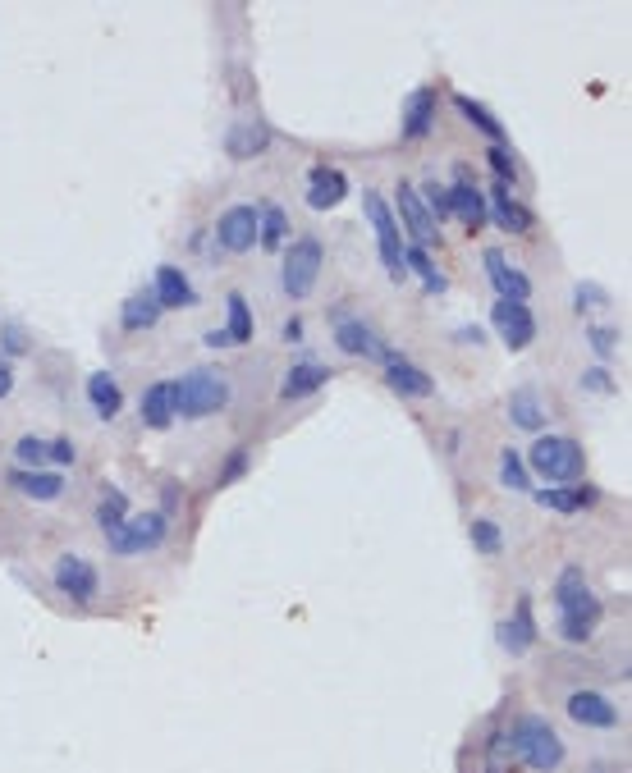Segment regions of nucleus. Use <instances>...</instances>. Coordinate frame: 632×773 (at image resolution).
I'll return each mask as SVG.
<instances>
[{
  "instance_id": "nucleus-1",
  "label": "nucleus",
  "mask_w": 632,
  "mask_h": 773,
  "mask_svg": "<svg viewBox=\"0 0 632 773\" xmlns=\"http://www.w3.org/2000/svg\"><path fill=\"white\" fill-rule=\"evenodd\" d=\"M555 604H559V632L564 641L582 645L600 623V600L587 591V577L582 568H564L555 581Z\"/></svg>"
},
{
  "instance_id": "nucleus-2",
  "label": "nucleus",
  "mask_w": 632,
  "mask_h": 773,
  "mask_svg": "<svg viewBox=\"0 0 632 773\" xmlns=\"http://www.w3.org/2000/svg\"><path fill=\"white\" fill-rule=\"evenodd\" d=\"M513 751L523 755L532 769H545V773L564 764V741H559V732L545 719H536V714L518 719V728H513Z\"/></svg>"
},
{
  "instance_id": "nucleus-3",
  "label": "nucleus",
  "mask_w": 632,
  "mask_h": 773,
  "mask_svg": "<svg viewBox=\"0 0 632 773\" xmlns=\"http://www.w3.org/2000/svg\"><path fill=\"white\" fill-rule=\"evenodd\" d=\"M229 403V385L216 371H188L184 380H175V412L179 417H207Z\"/></svg>"
},
{
  "instance_id": "nucleus-4",
  "label": "nucleus",
  "mask_w": 632,
  "mask_h": 773,
  "mask_svg": "<svg viewBox=\"0 0 632 773\" xmlns=\"http://www.w3.org/2000/svg\"><path fill=\"white\" fill-rule=\"evenodd\" d=\"M532 467L550 485L578 481V476H582V449H578V440H564V435H541V440L532 444Z\"/></svg>"
},
{
  "instance_id": "nucleus-5",
  "label": "nucleus",
  "mask_w": 632,
  "mask_h": 773,
  "mask_svg": "<svg viewBox=\"0 0 632 773\" xmlns=\"http://www.w3.org/2000/svg\"><path fill=\"white\" fill-rule=\"evenodd\" d=\"M362 202H367V220H371V229H376V243H381L385 270H390V280L399 284V280L408 275V266H404V243H399V225H394V211L385 206V197H381V193H367Z\"/></svg>"
},
{
  "instance_id": "nucleus-6",
  "label": "nucleus",
  "mask_w": 632,
  "mask_h": 773,
  "mask_svg": "<svg viewBox=\"0 0 632 773\" xmlns=\"http://www.w3.org/2000/svg\"><path fill=\"white\" fill-rule=\"evenodd\" d=\"M316 280H321V243L316 238L289 243V252H284V293L289 298H307L316 289Z\"/></svg>"
},
{
  "instance_id": "nucleus-7",
  "label": "nucleus",
  "mask_w": 632,
  "mask_h": 773,
  "mask_svg": "<svg viewBox=\"0 0 632 773\" xmlns=\"http://www.w3.org/2000/svg\"><path fill=\"white\" fill-rule=\"evenodd\" d=\"M165 540V513H142V517H124L120 531H110V549L133 559V554H147Z\"/></svg>"
},
{
  "instance_id": "nucleus-8",
  "label": "nucleus",
  "mask_w": 632,
  "mask_h": 773,
  "mask_svg": "<svg viewBox=\"0 0 632 773\" xmlns=\"http://www.w3.org/2000/svg\"><path fill=\"white\" fill-rule=\"evenodd\" d=\"M335 344L344 348L349 357H371V362H390V348L376 339V330L371 325H362L358 316H339L335 321Z\"/></svg>"
},
{
  "instance_id": "nucleus-9",
  "label": "nucleus",
  "mask_w": 632,
  "mask_h": 773,
  "mask_svg": "<svg viewBox=\"0 0 632 773\" xmlns=\"http://www.w3.org/2000/svg\"><path fill=\"white\" fill-rule=\"evenodd\" d=\"M491 321L509 348H527L536 339V316L527 312V302H495Z\"/></svg>"
},
{
  "instance_id": "nucleus-10",
  "label": "nucleus",
  "mask_w": 632,
  "mask_h": 773,
  "mask_svg": "<svg viewBox=\"0 0 632 773\" xmlns=\"http://www.w3.org/2000/svg\"><path fill=\"white\" fill-rule=\"evenodd\" d=\"M445 202H449V215H458L468 229H481L486 225V197L472 188V179H468V170L458 165V174H454V188L445 193Z\"/></svg>"
},
{
  "instance_id": "nucleus-11",
  "label": "nucleus",
  "mask_w": 632,
  "mask_h": 773,
  "mask_svg": "<svg viewBox=\"0 0 632 773\" xmlns=\"http://www.w3.org/2000/svg\"><path fill=\"white\" fill-rule=\"evenodd\" d=\"M220 243H225L229 252H248V247L257 243V206H248V202L229 206V211L220 215Z\"/></svg>"
},
{
  "instance_id": "nucleus-12",
  "label": "nucleus",
  "mask_w": 632,
  "mask_h": 773,
  "mask_svg": "<svg viewBox=\"0 0 632 773\" xmlns=\"http://www.w3.org/2000/svg\"><path fill=\"white\" fill-rule=\"evenodd\" d=\"M55 586H60L74 604H88L92 595H97V572H92V563L65 554V559L55 563Z\"/></svg>"
},
{
  "instance_id": "nucleus-13",
  "label": "nucleus",
  "mask_w": 632,
  "mask_h": 773,
  "mask_svg": "<svg viewBox=\"0 0 632 773\" xmlns=\"http://www.w3.org/2000/svg\"><path fill=\"white\" fill-rule=\"evenodd\" d=\"M399 215H404V225L413 229L417 247H431V243H440V229H436V220H431V211H426V206H422V197H417V188H413V183H399Z\"/></svg>"
},
{
  "instance_id": "nucleus-14",
  "label": "nucleus",
  "mask_w": 632,
  "mask_h": 773,
  "mask_svg": "<svg viewBox=\"0 0 632 773\" xmlns=\"http://www.w3.org/2000/svg\"><path fill=\"white\" fill-rule=\"evenodd\" d=\"M349 197V179L339 170H330V165H316L312 179H307V206L312 211H330V206H339Z\"/></svg>"
},
{
  "instance_id": "nucleus-15",
  "label": "nucleus",
  "mask_w": 632,
  "mask_h": 773,
  "mask_svg": "<svg viewBox=\"0 0 632 773\" xmlns=\"http://www.w3.org/2000/svg\"><path fill=\"white\" fill-rule=\"evenodd\" d=\"M568 719L582 723V728H614L619 714H614V705L605 696H596V691H573V696H568Z\"/></svg>"
},
{
  "instance_id": "nucleus-16",
  "label": "nucleus",
  "mask_w": 632,
  "mask_h": 773,
  "mask_svg": "<svg viewBox=\"0 0 632 773\" xmlns=\"http://www.w3.org/2000/svg\"><path fill=\"white\" fill-rule=\"evenodd\" d=\"M385 380H390V389H399L404 398H431L436 394V380L426 376V371H417V366H408L399 353L385 362Z\"/></svg>"
},
{
  "instance_id": "nucleus-17",
  "label": "nucleus",
  "mask_w": 632,
  "mask_h": 773,
  "mask_svg": "<svg viewBox=\"0 0 632 773\" xmlns=\"http://www.w3.org/2000/svg\"><path fill=\"white\" fill-rule=\"evenodd\" d=\"M436 87H417L413 97H408V110H404V138L408 142H422L431 133V119H436Z\"/></svg>"
},
{
  "instance_id": "nucleus-18",
  "label": "nucleus",
  "mask_w": 632,
  "mask_h": 773,
  "mask_svg": "<svg viewBox=\"0 0 632 773\" xmlns=\"http://www.w3.org/2000/svg\"><path fill=\"white\" fill-rule=\"evenodd\" d=\"M486 215H495V225L504 229V234H527L532 229V211H527L518 197H509V188H491V211Z\"/></svg>"
},
{
  "instance_id": "nucleus-19",
  "label": "nucleus",
  "mask_w": 632,
  "mask_h": 773,
  "mask_svg": "<svg viewBox=\"0 0 632 773\" xmlns=\"http://www.w3.org/2000/svg\"><path fill=\"white\" fill-rule=\"evenodd\" d=\"M486 270H491V284H495V293H500V302H527L532 280H527L523 270L504 266L500 252H486Z\"/></svg>"
},
{
  "instance_id": "nucleus-20",
  "label": "nucleus",
  "mask_w": 632,
  "mask_h": 773,
  "mask_svg": "<svg viewBox=\"0 0 632 773\" xmlns=\"http://www.w3.org/2000/svg\"><path fill=\"white\" fill-rule=\"evenodd\" d=\"M142 421L152 430H165L175 421V380H156V385L142 394Z\"/></svg>"
},
{
  "instance_id": "nucleus-21",
  "label": "nucleus",
  "mask_w": 632,
  "mask_h": 773,
  "mask_svg": "<svg viewBox=\"0 0 632 773\" xmlns=\"http://www.w3.org/2000/svg\"><path fill=\"white\" fill-rule=\"evenodd\" d=\"M495 636H500V645H504V650H513V655L532 650V645H536V627H532V609H527V600L513 609V618H504Z\"/></svg>"
},
{
  "instance_id": "nucleus-22",
  "label": "nucleus",
  "mask_w": 632,
  "mask_h": 773,
  "mask_svg": "<svg viewBox=\"0 0 632 773\" xmlns=\"http://www.w3.org/2000/svg\"><path fill=\"white\" fill-rule=\"evenodd\" d=\"M326 385H330V371H326V366L298 362V366H289V376H284L280 394L284 398H307V394H316V389H326Z\"/></svg>"
},
{
  "instance_id": "nucleus-23",
  "label": "nucleus",
  "mask_w": 632,
  "mask_h": 773,
  "mask_svg": "<svg viewBox=\"0 0 632 773\" xmlns=\"http://www.w3.org/2000/svg\"><path fill=\"white\" fill-rule=\"evenodd\" d=\"M156 307H188L193 302V284H188V275L184 270H175V266H161L156 270Z\"/></svg>"
},
{
  "instance_id": "nucleus-24",
  "label": "nucleus",
  "mask_w": 632,
  "mask_h": 773,
  "mask_svg": "<svg viewBox=\"0 0 632 773\" xmlns=\"http://www.w3.org/2000/svg\"><path fill=\"white\" fill-rule=\"evenodd\" d=\"M266 147H271V133H266L262 124H239V129L225 133V151L234 161H252V156H262Z\"/></svg>"
},
{
  "instance_id": "nucleus-25",
  "label": "nucleus",
  "mask_w": 632,
  "mask_h": 773,
  "mask_svg": "<svg viewBox=\"0 0 632 773\" xmlns=\"http://www.w3.org/2000/svg\"><path fill=\"white\" fill-rule=\"evenodd\" d=\"M541 508H555V513H582V508L596 504V490H568V485H545L536 494Z\"/></svg>"
},
{
  "instance_id": "nucleus-26",
  "label": "nucleus",
  "mask_w": 632,
  "mask_h": 773,
  "mask_svg": "<svg viewBox=\"0 0 632 773\" xmlns=\"http://www.w3.org/2000/svg\"><path fill=\"white\" fill-rule=\"evenodd\" d=\"M10 485L19 494H28V499H60V490H65V476H55V472H14L10 476Z\"/></svg>"
},
{
  "instance_id": "nucleus-27",
  "label": "nucleus",
  "mask_w": 632,
  "mask_h": 773,
  "mask_svg": "<svg viewBox=\"0 0 632 773\" xmlns=\"http://www.w3.org/2000/svg\"><path fill=\"white\" fill-rule=\"evenodd\" d=\"M88 398H92V412H97V417H106V421L115 417V412H120V403H124L115 376H106V371H97V376L88 380Z\"/></svg>"
},
{
  "instance_id": "nucleus-28",
  "label": "nucleus",
  "mask_w": 632,
  "mask_h": 773,
  "mask_svg": "<svg viewBox=\"0 0 632 773\" xmlns=\"http://www.w3.org/2000/svg\"><path fill=\"white\" fill-rule=\"evenodd\" d=\"M509 421L518 430H541L545 426V408L536 403L532 389H513V398H509Z\"/></svg>"
},
{
  "instance_id": "nucleus-29",
  "label": "nucleus",
  "mask_w": 632,
  "mask_h": 773,
  "mask_svg": "<svg viewBox=\"0 0 632 773\" xmlns=\"http://www.w3.org/2000/svg\"><path fill=\"white\" fill-rule=\"evenodd\" d=\"M156 321H161V307H156L152 293H133L124 302V330H152Z\"/></svg>"
},
{
  "instance_id": "nucleus-30",
  "label": "nucleus",
  "mask_w": 632,
  "mask_h": 773,
  "mask_svg": "<svg viewBox=\"0 0 632 773\" xmlns=\"http://www.w3.org/2000/svg\"><path fill=\"white\" fill-rule=\"evenodd\" d=\"M284 229H289V220H284L280 206H275V202L257 206V243H262V247H280L284 243Z\"/></svg>"
},
{
  "instance_id": "nucleus-31",
  "label": "nucleus",
  "mask_w": 632,
  "mask_h": 773,
  "mask_svg": "<svg viewBox=\"0 0 632 773\" xmlns=\"http://www.w3.org/2000/svg\"><path fill=\"white\" fill-rule=\"evenodd\" d=\"M454 106H458V115H463V119H472V124H477V129L486 133V138H495V142L504 138V124H500V119H495L486 106H481V101H472V97H463V92H458V97H454Z\"/></svg>"
},
{
  "instance_id": "nucleus-32",
  "label": "nucleus",
  "mask_w": 632,
  "mask_h": 773,
  "mask_svg": "<svg viewBox=\"0 0 632 773\" xmlns=\"http://www.w3.org/2000/svg\"><path fill=\"white\" fill-rule=\"evenodd\" d=\"M229 344H248L252 339V312H248V298H243V293H229Z\"/></svg>"
},
{
  "instance_id": "nucleus-33",
  "label": "nucleus",
  "mask_w": 632,
  "mask_h": 773,
  "mask_svg": "<svg viewBox=\"0 0 632 773\" xmlns=\"http://www.w3.org/2000/svg\"><path fill=\"white\" fill-rule=\"evenodd\" d=\"M404 266H408V270H417V275H422V284H426L431 293H445V275H440V270L431 266L426 247H417V243L408 247V252H404Z\"/></svg>"
},
{
  "instance_id": "nucleus-34",
  "label": "nucleus",
  "mask_w": 632,
  "mask_h": 773,
  "mask_svg": "<svg viewBox=\"0 0 632 773\" xmlns=\"http://www.w3.org/2000/svg\"><path fill=\"white\" fill-rule=\"evenodd\" d=\"M124 508H129V499H124L120 490H106V494H101V504H97V522L106 527V536H110V531H120Z\"/></svg>"
},
{
  "instance_id": "nucleus-35",
  "label": "nucleus",
  "mask_w": 632,
  "mask_h": 773,
  "mask_svg": "<svg viewBox=\"0 0 632 773\" xmlns=\"http://www.w3.org/2000/svg\"><path fill=\"white\" fill-rule=\"evenodd\" d=\"M472 545H477L481 554H500V549H504L500 527H495V522H486V517H477V522H472Z\"/></svg>"
},
{
  "instance_id": "nucleus-36",
  "label": "nucleus",
  "mask_w": 632,
  "mask_h": 773,
  "mask_svg": "<svg viewBox=\"0 0 632 773\" xmlns=\"http://www.w3.org/2000/svg\"><path fill=\"white\" fill-rule=\"evenodd\" d=\"M500 481L509 485V490H527V485H532L527 481V462L518 458V453H504L500 458Z\"/></svg>"
},
{
  "instance_id": "nucleus-37",
  "label": "nucleus",
  "mask_w": 632,
  "mask_h": 773,
  "mask_svg": "<svg viewBox=\"0 0 632 773\" xmlns=\"http://www.w3.org/2000/svg\"><path fill=\"white\" fill-rule=\"evenodd\" d=\"M14 458H19V462H28V467L37 472V467L46 462V444H42V440H33V435H23V440L14 444Z\"/></svg>"
},
{
  "instance_id": "nucleus-38",
  "label": "nucleus",
  "mask_w": 632,
  "mask_h": 773,
  "mask_svg": "<svg viewBox=\"0 0 632 773\" xmlns=\"http://www.w3.org/2000/svg\"><path fill=\"white\" fill-rule=\"evenodd\" d=\"M591 344H596V353L605 357V362H610V357H614V344H619V334H614V330H600V325H591Z\"/></svg>"
},
{
  "instance_id": "nucleus-39",
  "label": "nucleus",
  "mask_w": 632,
  "mask_h": 773,
  "mask_svg": "<svg viewBox=\"0 0 632 773\" xmlns=\"http://www.w3.org/2000/svg\"><path fill=\"white\" fill-rule=\"evenodd\" d=\"M582 389H591V394H614V380L605 376V371H582Z\"/></svg>"
},
{
  "instance_id": "nucleus-40",
  "label": "nucleus",
  "mask_w": 632,
  "mask_h": 773,
  "mask_svg": "<svg viewBox=\"0 0 632 773\" xmlns=\"http://www.w3.org/2000/svg\"><path fill=\"white\" fill-rule=\"evenodd\" d=\"M491 165H495V174H500V179H513V174H518V165H513V156L504 147H491Z\"/></svg>"
},
{
  "instance_id": "nucleus-41",
  "label": "nucleus",
  "mask_w": 632,
  "mask_h": 773,
  "mask_svg": "<svg viewBox=\"0 0 632 773\" xmlns=\"http://www.w3.org/2000/svg\"><path fill=\"white\" fill-rule=\"evenodd\" d=\"M46 462H74V444H69V440L46 444Z\"/></svg>"
},
{
  "instance_id": "nucleus-42",
  "label": "nucleus",
  "mask_w": 632,
  "mask_h": 773,
  "mask_svg": "<svg viewBox=\"0 0 632 773\" xmlns=\"http://www.w3.org/2000/svg\"><path fill=\"white\" fill-rule=\"evenodd\" d=\"M23 344H28V339H23L19 325H5V353H23Z\"/></svg>"
},
{
  "instance_id": "nucleus-43",
  "label": "nucleus",
  "mask_w": 632,
  "mask_h": 773,
  "mask_svg": "<svg viewBox=\"0 0 632 773\" xmlns=\"http://www.w3.org/2000/svg\"><path fill=\"white\" fill-rule=\"evenodd\" d=\"M243 462H248V453L239 449V453H234V458H229V467H225V481H234V476L243 472Z\"/></svg>"
},
{
  "instance_id": "nucleus-44",
  "label": "nucleus",
  "mask_w": 632,
  "mask_h": 773,
  "mask_svg": "<svg viewBox=\"0 0 632 773\" xmlns=\"http://www.w3.org/2000/svg\"><path fill=\"white\" fill-rule=\"evenodd\" d=\"M225 344H229V334H225V330H211V334H207V348H225Z\"/></svg>"
},
{
  "instance_id": "nucleus-45",
  "label": "nucleus",
  "mask_w": 632,
  "mask_h": 773,
  "mask_svg": "<svg viewBox=\"0 0 632 773\" xmlns=\"http://www.w3.org/2000/svg\"><path fill=\"white\" fill-rule=\"evenodd\" d=\"M10 385H14V376H10V371H5V366H0V398L10 394Z\"/></svg>"
}]
</instances>
